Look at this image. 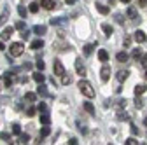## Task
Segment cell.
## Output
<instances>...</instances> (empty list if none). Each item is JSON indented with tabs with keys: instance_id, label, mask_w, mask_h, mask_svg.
<instances>
[{
	"instance_id": "1",
	"label": "cell",
	"mask_w": 147,
	"mask_h": 145,
	"mask_svg": "<svg viewBox=\"0 0 147 145\" xmlns=\"http://www.w3.org/2000/svg\"><path fill=\"white\" fill-rule=\"evenodd\" d=\"M77 87L81 89V93H82L84 96H88V98H93V96H95V89H93V86H91V82L81 79L79 84H77Z\"/></svg>"
},
{
	"instance_id": "2",
	"label": "cell",
	"mask_w": 147,
	"mask_h": 145,
	"mask_svg": "<svg viewBox=\"0 0 147 145\" xmlns=\"http://www.w3.org/2000/svg\"><path fill=\"white\" fill-rule=\"evenodd\" d=\"M25 51V46L21 42H12L11 47H9V56L11 58H18V56H21Z\"/></svg>"
},
{
	"instance_id": "3",
	"label": "cell",
	"mask_w": 147,
	"mask_h": 145,
	"mask_svg": "<svg viewBox=\"0 0 147 145\" xmlns=\"http://www.w3.org/2000/svg\"><path fill=\"white\" fill-rule=\"evenodd\" d=\"M54 74L60 75V77L65 75V66H63V63L60 60H54Z\"/></svg>"
},
{
	"instance_id": "4",
	"label": "cell",
	"mask_w": 147,
	"mask_h": 145,
	"mask_svg": "<svg viewBox=\"0 0 147 145\" xmlns=\"http://www.w3.org/2000/svg\"><path fill=\"white\" fill-rule=\"evenodd\" d=\"M76 70H77V74H79L81 77H84V75H86V68H84V65H82L81 58H77V60H76Z\"/></svg>"
},
{
	"instance_id": "5",
	"label": "cell",
	"mask_w": 147,
	"mask_h": 145,
	"mask_svg": "<svg viewBox=\"0 0 147 145\" xmlns=\"http://www.w3.org/2000/svg\"><path fill=\"white\" fill-rule=\"evenodd\" d=\"M100 77H102L103 82H107V81L110 79V66H103V68L100 70Z\"/></svg>"
},
{
	"instance_id": "6",
	"label": "cell",
	"mask_w": 147,
	"mask_h": 145,
	"mask_svg": "<svg viewBox=\"0 0 147 145\" xmlns=\"http://www.w3.org/2000/svg\"><path fill=\"white\" fill-rule=\"evenodd\" d=\"M40 5H42L44 9L51 11V9H54V7H56V2H54V0H42V2H40Z\"/></svg>"
},
{
	"instance_id": "7",
	"label": "cell",
	"mask_w": 147,
	"mask_h": 145,
	"mask_svg": "<svg viewBox=\"0 0 147 145\" xmlns=\"http://www.w3.org/2000/svg\"><path fill=\"white\" fill-rule=\"evenodd\" d=\"M128 75H130V72H128V70H119L117 74H116V77H117L119 82H124V81L128 79Z\"/></svg>"
},
{
	"instance_id": "8",
	"label": "cell",
	"mask_w": 147,
	"mask_h": 145,
	"mask_svg": "<svg viewBox=\"0 0 147 145\" xmlns=\"http://www.w3.org/2000/svg\"><path fill=\"white\" fill-rule=\"evenodd\" d=\"M133 39H135L137 42H140V44H142V42H145V33H144L142 30H137V32H135V35H133Z\"/></svg>"
},
{
	"instance_id": "9",
	"label": "cell",
	"mask_w": 147,
	"mask_h": 145,
	"mask_svg": "<svg viewBox=\"0 0 147 145\" xmlns=\"http://www.w3.org/2000/svg\"><path fill=\"white\" fill-rule=\"evenodd\" d=\"M46 25H35L33 26V33H37V35H44L46 33Z\"/></svg>"
},
{
	"instance_id": "10",
	"label": "cell",
	"mask_w": 147,
	"mask_h": 145,
	"mask_svg": "<svg viewBox=\"0 0 147 145\" xmlns=\"http://www.w3.org/2000/svg\"><path fill=\"white\" fill-rule=\"evenodd\" d=\"M98 60H100L102 63L109 61V52H107L105 49H100V51H98Z\"/></svg>"
},
{
	"instance_id": "11",
	"label": "cell",
	"mask_w": 147,
	"mask_h": 145,
	"mask_svg": "<svg viewBox=\"0 0 147 145\" xmlns=\"http://www.w3.org/2000/svg\"><path fill=\"white\" fill-rule=\"evenodd\" d=\"M12 32H14V28H4V32H2V40H9L11 39V35H12Z\"/></svg>"
},
{
	"instance_id": "12",
	"label": "cell",
	"mask_w": 147,
	"mask_h": 145,
	"mask_svg": "<svg viewBox=\"0 0 147 145\" xmlns=\"http://www.w3.org/2000/svg\"><path fill=\"white\" fill-rule=\"evenodd\" d=\"M102 30H103V33H105V37H110V35H112V32H114L112 26H110L109 23H103V25H102Z\"/></svg>"
},
{
	"instance_id": "13",
	"label": "cell",
	"mask_w": 147,
	"mask_h": 145,
	"mask_svg": "<svg viewBox=\"0 0 147 145\" xmlns=\"http://www.w3.org/2000/svg\"><path fill=\"white\" fill-rule=\"evenodd\" d=\"M33 81H35L37 84H42V82L46 81V77H44V74H40V72H37V74H33Z\"/></svg>"
},
{
	"instance_id": "14",
	"label": "cell",
	"mask_w": 147,
	"mask_h": 145,
	"mask_svg": "<svg viewBox=\"0 0 147 145\" xmlns=\"http://www.w3.org/2000/svg\"><path fill=\"white\" fill-rule=\"evenodd\" d=\"M84 110L93 115V114H95V107H93V103H91V101H84Z\"/></svg>"
},
{
	"instance_id": "15",
	"label": "cell",
	"mask_w": 147,
	"mask_h": 145,
	"mask_svg": "<svg viewBox=\"0 0 147 145\" xmlns=\"http://www.w3.org/2000/svg\"><path fill=\"white\" fill-rule=\"evenodd\" d=\"M147 91V86H144V84H137L135 86V95L138 96V95H142V93H145Z\"/></svg>"
},
{
	"instance_id": "16",
	"label": "cell",
	"mask_w": 147,
	"mask_h": 145,
	"mask_svg": "<svg viewBox=\"0 0 147 145\" xmlns=\"http://www.w3.org/2000/svg\"><path fill=\"white\" fill-rule=\"evenodd\" d=\"M116 60H117L119 63H124V61H128V54H126L124 51H121V52H117V56H116Z\"/></svg>"
},
{
	"instance_id": "17",
	"label": "cell",
	"mask_w": 147,
	"mask_h": 145,
	"mask_svg": "<svg viewBox=\"0 0 147 145\" xmlns=\"http://www.w3.org/2000/svg\"><path fill=\"white\" fill-rule=\"evenodd\" d=\"M37 95H40V96H47V95H49L44 84H39V87H37Z\"/></svg>"
},
{
	"instance_id": "18",
	"label": "cell",
	"mask_w": 147,
	"mask_h": 145,
	"mask_svg": "<svg viewBox=\"0 0 147 145\" xmlns=\"http://www.w3.org/2000/svg\"><path fill=\"white\" fill-rule=\"evenodd\" d=\"M65 21H67V17H51L49 23L54 26V25H61V23H65Z\"/></svg>"
},
{
	"instance_id": "19",
	"label": "cell",
	"mask_w": 147,
	"mask_h": 145,
	"mask_svg": "<svg viewBox=\"0 0 147 145\" xmlns=\"http://www.w3.org/2000/svg\"><path fill=\"white\" fill-rule=\"evenodd\" d=\"M42 47H44L42 39H37V40H33V42H32V49H42Z\"/></svg>"
},
{
	"instance_id": "20",
	"label": "cell",
	"mask_w": 147,
	"mask_h": 145,
	"mask_svg": "<svg viewBox=\"0 0 147 145\" xmlns=\"http://www.w3.org/2000/svg\"><path fill=\"white\" fill-rule=\"evenodd\" d=\"M95 5H96L98 12H102V14H109V7H107V5H103V4H100V2H96Z\"/></svg>"
},
{
	"instance_id": "21",
	"label": "cell",
	"mask_w": 147,
	"mask_h": 145,
	"mask_svg": "<svg viewBox=\"0 0 147 145\" xmlns=\"http://www.w3.org/2000/svg\"><path fill=\"white\" fill-rule=\"evenodd\" d=\"M11 75H12V72H7L5 77H4V82H5V86H7V87H11V86H12V77H11Z\"/></svg>"
},
{
	"instance_id": "22",
	"label": "cell",
	"mask_w": 147,
	"mask_h": 145,
	"mask_svg": "<svg viewBox=\"0 0 147 145\" xmlns=\"http://www.w3.org/2000/svg\"><path fill=\"white\" fill-rule=\"evenodd\" d=\"M7 19H9V11L5 9V11H4L2 14H0V26H2V25H4V23L7 21Z\"/></svg>"
},
{
	"instance_id": "23",
	"label": "cell",
	"mask_w": 147,
	"mask_h": 145,
	"mask_svg": "<svg viewBox=\"0 0 147 145\" xmlns=\"http://www.w3.org/2000/svg\"><path fill=\"white\" fill-rule=\"evenodd\" d=\"M128 17H131V19H137V17H138L135 7H128Z\"/></svg>"
},
{
	"instance_id": "24",
	"label": "cell",
	"mask_w": 147,
	"mask_h": 145,
	"mask_svg": "<svg viewBox=\"0 0 147 145\" xmlns=\"http://www.w3.org/2000/svg\"><path fill=\"white\" fill-rule=\"evenodd\" d=\"M93 47H95V44H86L84 46V54H86V56H89V54L93 52Z\"/></svg>"
},
{
	"instance_id": "25",
	"label": "cell",
	"mask_w": 147,
	"mask_h": 145,
	"mask_svg": "<svg viewBox=\"0 0 147 145\" xmlns=\"http://www.w3.org/2000/svg\"><path fill=\"white\" fill-rule=\"evenodd\" d=\"M40 122H42L44 126H47V124L51 122V117H49L47 114H40Z\"/></svg>"
},
{
	"instance_id": "26",
	"label": "cell",
	"mask_w": 147,
	"mask_h": 145,
	"mask_svg": "<svg viewBox=\"0 0 147 145\" xmlns=\"http://www.w3.org/2000/svg\"><path fill=\"white\" fill-rule=\"evenodd\" d=\"M12 133H14V135H21V126L18 124V122L12 124Z\"/></svg>"
},
{
	"instance_id": "27",
	"label": "cell",
	"mask_w": 147,
	"mask_h": 145,
	"mask_svg": "<svg viewBox=\"0 0 147 145\" xmlns=\"http://www.w3.org/2000/svg\"><path fill=\"white\" fill-rule=\"evenodd\" d=\"M117 119H119V121H128L130 117H128V114H126V112L119 110V112H117Z\"/></svg>"
},
{
	"instance_id": "28",
	"label": "cell",
	"mask_w": 147,
	"mask_h": 145,
	"mask_svg": "<svg viewBox=\"0 0 147 145\" xmlns=\"http://www.w3.org/2000/svg\"><path fill=\"white\" fill-rule=\"evenodd\" d=\"M35 98H37L35 93H30V91H28V93L25 95V100H26V101H35Z\"/></svg>"
},
{
	"instance_id": "29",
	"label": "cell",
	"mask_w": 147,
	"mask_h": 145,
	"mask_svg": "<svg viewBox=\"0 0 147 145\" xmlns=\"http://www.w3.org/2000/svg\"><path fill=\"white\" fill-rule=\"evenodd\" d=\"M39 7H40L39 2H32L30 4V12H37V11H39Z\"/></svg>"
},
{
	"instance_id": "30",
	"label": "cell",
	"mask_w": 147,
	"mask_h": 145,
	"mask_svg": "<svg viewBox=\"0 0 147 145\" xmlns=\"http://www.w3.org/2000/svg\"><path fill=\"white\" fill-rule=\"evenodd\" d=\"M18 12H20L21 17H26V7L25 5H18Z\"/></svg>"
},
{
	"instance_id": "31",
	"label": "cell",
	"mask_w": 147,
	"mask_h": 145,
	"mask_svg": "<svg viewBox=\"0 0 147 145\" xmlns=\"http://www.w3.org/2000/svg\"><path fill=\"white\" fill-rule=\"evenodd\" d=\"M37 110H39V112H42V114H46V110H47V107H46V103H44V101H40L39 105H37Z\"/></svg>"
},
{
	"instance_id": "32",
	"label": "cell",
	"mask_w": 147,
	"mask_h": 145,
	"mask_svg": "<svg viewBox=\"0 0 147 145\" xmlns=\"http://www.w3.org/2000/svg\"><path fill=\"white\" fill-rule=\"evenodd\" d=\"M70 82H72V77H70V75H63V77H61V84H63V86H68Z\"/></svg>"
},
{
	"instance_id": "33",
	"label": "cell",
	"mask_w": 147,
	"mask_h": 145,
	"mask_svg": "<svg viewBox=\"0 0 147 145\" xmlns=\"http://www.w3.org/2000/svg\"><path fill=\"white\" fill-rule=\"evenodd\" d=\"M114 107H116V108H124V107H126V100H117V101L114 103Z\"/></svg>"
},
{
	"instance_id": "34",
	"label": "cell",
	"mask_w": 147,
	"mask_h": 145,
	"mask_svg": "<svg viewBox=\"0 0 147 145\" xmlns=\"http://www.w3.org/2000/svg\"><path fill=\"white\" fill-rule=\"evenodd\" d=\"M131 56L138 60V58H142V56H144V54H142V51H140V49H133V52H131Z\"/></svg>"
},
{
	"instance_id": "35",
	"label": "cell",
	"mask_w": 147,
	"mask_h": 145,
	"mask_svg": "<svg viewBox=\"0 0 147 145\" xmlns=\"http://www.w3.org/2000/svg\"><path fill=\"white\" fill-rule=\"evenodd\" d=\"M35 112H37V108H35V107H28V108H26V115H28V117L35 115Z\"/></svg>"
},
{
	"instance_id": "36",
	"label": "cell",
	"mask_w": 147,
	"mask_h": 145,
	"mask_svg": "<svg viewBox=\"0 0 147 145\" xmlns=\"http://www.w3.org/2000/svg\"><path fill=\"white\" fill-rule=\"evenodd\" d=\"M49 133H51V130H49V128H47V126H44V128H42V130H40V136H42V138H44V136H47V135H49Z\"/></svg>"
},
{
	"instance_id": "37",
	"label": "cell",
	"mask_w": 147,
	"mask_h": 145,
	"mask_svg": "<svg viewBox=\"0 0 147 145\" xmlns=\"http://www.w3.org/2000/svg\"><path fill=\"white\" fill-rule=\"evenodd\" d=\"M44 66H46V65H44V61H42L40 58H37V68H39V72H42V70H44Z\"/></svg>"
},
{
	"instance_id": "38",
	"label": "cell",
	"mask_w": 147,
	"mask_h": 145,
	"mask_svg": "<svg viewBox=\"0 0 147 145\" xmlns=\"http://www.w3.org/2000/svg\"><path fill=\"white\" fill-rule=\"evenodd\" d=\"M14 28H18V30H23V32H25V30H26V28H25V21H18V23L14 25Z\"/></svg>"
},
{
	"instance_id": "39",
	"label": "cell",
	"mask_w": 147,
	"mask_h": 145,
	"mask_svg": "<svg viewBox=\"0 0 147 145\" xmlns=\"http://www.w3.org/2000/svg\"><path fill=\"white\" fill-rule=\"evenodd\" d=\"M135 107H137V108H142V107H144V100L137 96V100H135Z\"/></svg>"
},
{
	"instance_id": "40",
	"label": "cell",
	"mask_w": 147,
	"mask_h": 145,
	"mask_svg": "<svg viewBox=\"0 0 147 145\" xmlns=\"http://www.w3.org/2000/svg\"><path fill=\"white\" fill-rule=\"evenodd\" d=\"M124 145H138V142H137L135 138H128V140L124 142Z\"/></svg>"
},
{
	"instance_id": "41",
	"label": "cell",
	"mask_w": 147,
	"mask_h": 145,
	"mask_svg": "<svg viewBox=\"0 0 147 145\" xmlns=\"http://www.w3.org/2000/svg\"><path fill=\"white\" fill-rule=\"evenodd\" d=\"M124 47H130V44H131V37H130V35H126V37H124Z\"/></svg>"
},
{
	"instance_id": "42",
	"label": "cell",
	"mask_w": 147,
	"mask_h": 145,
	"mask_svg": "<svg viewBox=\"0 0 147 145\" xmlns=\"http://www.w3.org/2000/svg\"><path fill=\"white\" fill-rule=\"evenodd\" d=\"M0 138L5 140V142H11V135H9V133H5V131H4V133H0Z\"/></svg>"
},
{
	"instance_id": "43",
	"label": "cell",
	"mask_w": 147,
	"mask_h": 145,
	"mask_svg": "<svg viewBox=\"0 0 147 145\" xmlns=\"http://www.w3.org/2000/svg\"><path fill=\"white\" fill-rule=\"evenodd\" d=\"M20 140H21V142H23V143H28V142H30V135H26V133H23V135H21V138H20Z\"/></svg>"
},
{
	"instance_id": "44",
	"label": "cell",
	"mask_w": 147,
	"mask_h": 145,
	"mask_svg": "<svg viewBox=\"0 0 147 145\" xmlns=\"http://www.w3.org/2000/svg\"><path fill=\"white\" fill-rule=\"evenodd\" d=\"M77 126H79V128H81V130H79L81 133H88V130H86V126H84V124H81V122H77Z\"/></svg>"
},
{
	"instance_id": "45",
	"label": "cell",
	"mask_w": 147,
	"mask_h": 145,
	"mask_svg": "<svg viewBox=\"0 0 147 145\" xmlns=\"http://www.w3.org/2000/svg\"><path fill=\"white\" fill-rule=\"evenodd\" d=\"M130 130H131V133H133V135H137V133H138V130H137V126H135L133 122L130 124Z\"/></svg>"
},
{
	"instance_id": "46",
	"label": "cell",
	"mask_w": 147,
	"mask_h": 145,
	"mask_svg": "<svg viewBox=\"0 0 147 145\" xmlns=\"http://www.w3.org/2000/svg\"><path fill=\"white\" fill-rule=\"evenodd\" d=\"M21 37H23V39H28V37H30V32H28V30L21 32Z\"/></svg>"
},
{
	"instance_id": "47",
	"label": "cell",
	"mask_w": 147,
	"mask_h": 145,
	"mask_svg": "<svg viewBox=\"0 0 147 145\" xmlns=\"http://www.w3.org/2000/svg\"><path fill=\"white\" fill-rule=\"evenodd\" d=\"M116 21L123 25V16H121V14H116Z\"/></svg>"
},
{
	"instance_id": "48",
	"label": "cell",
	"mask_w": 147,
	"mask_h": 145,
	"mask_svg": "<svg viewBox=\"0 0 147 145\" xmlns=\"http://www.w3.org/2000/svg\"><path fill=\"white\" fill-rule=\"evenodd\" d=\"M68 145H77V138H70V142H68Z\"/></svg>"
},
{
	"instance_id": "49",
	"label": "cell",
	"mask_w": 147,
	"mask_h": 145,
	"mask_svg": "<svg viewBox=\"0 0 147 145\" xmlns=\"http://www.w3.org/2000/svg\"><path fill=\"white\" fill-rule=\"evenodd\" d=\"M138 5H142V7H145V5H147V0H140V2H138Z\"/></svg>"
},
{
	"instance_id": "50",
	"label": "cell",
	"mask_w": 147,
	"mask_h": 145,
	"mask_svg": "<svg viewBox=\"0 0 147 145\" xmlns=\"http://www.w3.org/2000/svg\"><path fill=\"white\" fill-rule=\"evenodd\" d=\"M9 145H18V142H16V140H11V142H9Z\"/></svg>"
},
{
	"instance_id": "51",
	"label": "cell",
	"mask_w": 147,
	"mask_h": 145,
	"mask_svg": "<svg viewBox=\"0 0 147 145\" xmlns=\"http://www.w3.org/2000/svg\"><path fill=\"white\" fill-rule=\"evenodd\" d=\"M5 49V46H4V42H0V51H4Z\"/></svg>"
},
{
	"instance_id": "52",
	"label": "cell",
	"mask_w": 147,
	"mask_h": 145,
	"mask_svg": "<svg viewBox=\"0 0 147 145\" xmlns=\"http://www.w3.org/2000/svg\"><path fill=\"white\" fill-rule=\"evenodd\" d=\"M144 124H145V126H147V115H145V119H144Z\"/></svg>"
},
{
	"instance_id": "53",
	"label": "cell",
	"mask_w": 147,
	"mask_h": 145,
	"mask_svg": "<svg viewBox=\"0 0 147 145\" xmlns=\"http://www.w3.org/2000/svg\"><path fill=\"white\" fill-rule=\"evenodd\" d=\"M145 79H147V72H145Z\"/></svg>"
},
{
	"instance_id": "54",
	"label": "cell",
	"mask_w": 147,
	"mask_h": 145,
	"mask_svg": "<svg viewBox=\"0 0 147 145\" xmlns=\"http://www.w3.org/2000/svg\"><path fill=\"white\" fill-rule=\"evenodd\" d=\"M109 145H112V143H109Z\"/></svg>"
},
{
	"instance_id": "55",
	"label": "cell",
	"mask_w": 147,
	"mask_h": 145,
	"mask_svg": "<svg viewBox=\"0 0 147 145\" xmlns=\"http://www.w3.org/2000/svg\"><path fill=\"white\" fill-rule=\"evenodd\" d=\"M142 145H144V143H142Z\"/></svg>"
}]
</instances>
